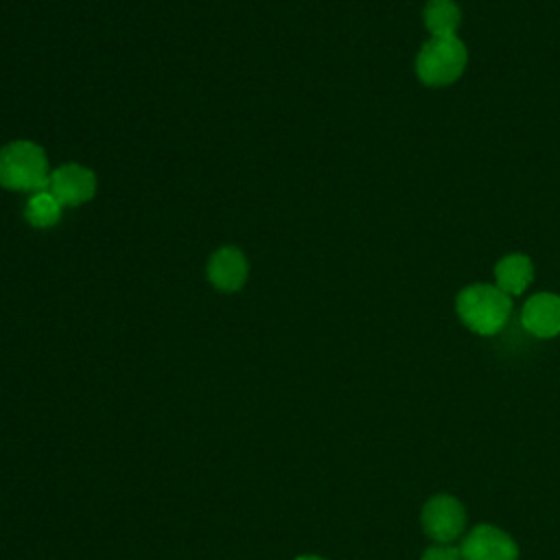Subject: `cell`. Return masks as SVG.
I'll list each match as a JSON object with an SVG mask.
<instances>
[{
	"instance_id": "obj_1",
	"label": "cell",
	"mask_w": 560,
	"mask_h": 560,
	"mask_svg": "<svg viewBox=\"0 0 560 560\" xmlns=\"http://www.w3.org/2000/svg\"><path fill=\"white\" fill-rule=\"evenodd\" d=\"M50 171L39 144L15 140L0 151V184L9 190L37 192L48 188Z\"/></svg>"
},
{
	"instance_id": "obj_2",
	"label": "cell",
	"mask_w": 560,
	"mask_h": 560,
	"mask_svg": "<svg viewBox=\"0 0 560 560\" xmlns=\"http://www.w3.org/2000/svg\"><path fill=\"white\" fill-rule=\"evenodd\" d=\"M455 308L459 319L479 335L499 332L512 311L510 295L492 284H470L466 287L457 300Z\"/></svg>"
},
{
	"instance_id": "obj_3",
	"label": "cell",
	"mask_w": 560,
	"mask_h": 560,
	"mask_svg": "<svg viewBox=\"0 0 560 560\" xmlns=\"http://www.w3.org/2000/svg\"><path fill=\"white\" fill-rule=\"evenodd\" d=\"M466 46L457 35L431 37L416 57V74L427 85H448L466 68Z\"/></svg>"
},
{
	"instance_id": "obj_4",
	"label": "cell",
	"mask_w": 560,
	"mask_h": 560,
	"mask_svg": "<svg viewBox=\"0 0 560 560\" xmlns=\"http://www.w3.org/2000/svg\"><path fill=\"white\" fill-rule=\"evenodd\" d=\"M422 527L435 542H451L466 527V510L451 494L431 497L422 508Z\"/></svg>"
},
{
	"instance_id": "obj_5",
	"label": "cell",
	"mask_w": 560,
	"mask_h": 560,
	"mask_svg": "<svg viewBox=\"0 0 560 560\" xmlns=\"http://www.w3.org/2000/svg\"><path fill=\"white\" fill-rule=\"evenodd\" d=\"M462 560H518L516 542L492 525H477L459 545Z\"/></svg>"
},
{
	"instance_id": "obj_6",
	"label": "cell",
	"mask_w": 560,
	"mask_h": 560,
	"mask_svg": "<svg viewBox=\"0 0 560 560\" xmlns=\"http://www.w3.org/2000/svg\"><path fill=\"white\" fill-rule=\"evenodd\" d=\"M48 190L61 201V206H79L94 197L96 175L79 164H63L50 173Z\"/></svg>"
},
{
	"instance_id": "obj_7",
	"label": "cell",
	"mask_w": 560,
	"mask_h": 560,
	"mask_svg": "<svg viewBox=\"0 0 560 560\" xmlns=\"http://www.w3.org/2000/svg\"><path fill=\"white\" fill-rule=\"evenodd\" d=\"M521 322L534 337H556L560 332V298L553 293L532 295L523 306Z\"/></svg>"
},
{
	"instance_id": "obj_8",
	"label": "cell",
	"mask_w": 560,
	"mask_h": 560,
	"mask_svg": "<svg viewBox=\"0 0 560 560\" xmlns=\"http://www.w3.org/2000/svg\"><path fill=\"white\" fill-rule=\"evenodd\" d=\"M208 278L219 291H238L247 280V258L236 247H221L208 262Z\"/></svg>"
},
{
	"instance_id": "obj_9",
	"label": "cell",
	"mask_w": 560,
	"mask_h": 560,
	"mask_svg": "<svg viewBox=\"0 0 560 560\" xmlns=\"http://www.w3.org/2000/svg\"><path fill=\"white\" fill-rule=\"evenodd\" d=\"M497 276V287L508 293V295H518L527 289V284L534 278V267L532 260L523 254H510L501 258L494 267Z\"/></svg>"
},
{
	"instance_id": "obj_10",
	"label": "cell",
	"mask_w": 560,
	"mask_h": 560,
	"mask_svg": "<svg viewBox=\"0 0 560 560\" xmlns=\"http://www.w3.org/2000/svg\"><path fill=\"white\" fill-rule=\"evenodd\" d=\"M462 13L453 0H429L424 7V26L431 37H453Z\"/></svg>"
},
{
	"instance_id": "obj_11",
	"label": "cell",
	"mask_w": 560,
	"mask_h": 560,
	"mask_svg": "<svg viewBox=\"0 0 560 560\" xmlns=\"http://www.w3.org/2000/svg\"><path fill=\"white\" fill-rule=\"evenodd\" d=\"M61 208H63L61 201L48 188H44V190H37L31 195V199L26 201V208H24V217L35 228H50L57 223Z\"/></svg>"
},
{
	"instance_id": "obj_12",
	"label": "cell",
	"mask_w": 560,
	"mask_h": 560,
	"mask_svg": "<svg viewBox=\"0 0 560 560\" xmlns=\"http://www.w3.org/2000/svg\"><path fill=\"white\" fill-rule=\"evenodd\" d=\"M420 560H462L459 547H451V545H433L429 547Z\"/></svg>"
},
{
	"instance_id": "obj_13",
	"label": "cell",
	"mask_w": 560,
	"mask_h": 560,
	"mask_svg": "<svg viewBox=\"0 0 560 560\" xmlns=\"http://www.w3.org/2000/svg\"><path fill=\"white\" fill-rule=\"evenodd\" d=\"M295 560H326V558H322V556H313V553H306V556H298Z\"/></svg>"
}]
</instances>
